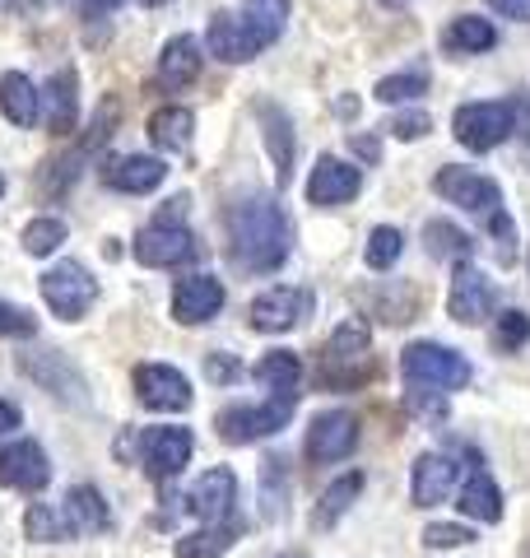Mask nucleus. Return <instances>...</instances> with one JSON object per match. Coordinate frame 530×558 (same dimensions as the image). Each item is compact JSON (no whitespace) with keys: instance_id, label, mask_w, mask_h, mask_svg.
<instances>
[{"instance_id":"a878e982","label":"nucleus","mask_w":530,"mask_h":558,"mask_svg":"<svg viewBox=\"0 0 530 558\" xmlns=\"http://www.w3.org/2000/svg\"><path fill=\"white\" fill-rule=\"evenodd\" d=\"M242 535L238 521H219V526H201L177 539V558H219L233 549V539Z\"/></svg>"},{"instance_id":"8fccbe9b","label":"nucleus","mask_w":530,"mask_h":558,"mask_svg":"<svg viewBox=\"0 0 530 558\" xmlns=\"http://www.w3.org/2000/svg\"><path fill=\"white\" fill-rule=\"evenodd\" d=\"M285 558H303V554H285Z\"/></svg>"},{"instance_id":"2f4dec72","label":"nucleus","mask_w":530,"mask_h":558,"mask_svg":"<svg viewBox=\"0 0 530 558\" xmlns=\"http://www.w3.org/2000/svg\"><path fill=\"white\" fill-rule=\"evenodd\" d=\"M191 131H196V117L186 108H164L149 117V135L158 149H186L191 145Z\"/></svg>"},{"instance_id":"b1692460","label":"nucleus","mask_w":530,"mask_h":558,"mask_svg":"<svg viewBox=\"0 0 530 558\" xmlns=\"http://www.w3.org/2000/svg\"><path fill=\"white\" fill-rule=\"evenodd\" d=\"M261 126H265V145H270V159H275V172H279V186L289 182V168H293V131H289V117L275 108V102H261L256 108Z\"/></svg>"},{"instance_id":"72a5a7b5","label":"nucleus","mask_w":530,"mask_h":558,"mask_svg":"<svg viewBox=\"0 0 530 558\" xmlns=\"http://www.w3.org/2000/svg\"><path fill=\"white\" fill-rule=\"evenodd\" d=\"M423 238H429L433 256H451V260H466V256L474 252V242H470V238H466L461 229H451V223H442V219L423 223Z\"/></svg>"},{"instance_id":"7c9ffc66","label":"nucleus","mask_w":530,"mask_h":558,"mask_svg":"<svg viewBox=\"0 0 530 558\" xmlns=\"http://www.w3.org/2000/svg\"><path fill=\"white\" fill-rule=\"evenodd\" d=\"M447 51H456V57H470V51H489L493 43H498V33H493V24L489 20H480V14H461V20H451V28H447Z\"/></svg>"},{"instance_id":"a211bd4d","label":"nucleus","mask_w":530,"mask_h":558,"mask_svg":"<svg viewBox=\"0 0 530 558\" xmlns=\"http://www.w3.org/2000/svg\"><path fill=\"white\" fill-rule=\"evenodd\" d=\"M164 178H168V168L158 159H149V154H127V159H112L103 168V182L127 191V196H145V191H154Z\"/></svg>"},{"instance_id":"f8f14e48","label":"nucleus","mask_w":530,"mask_h":558,"mask_svg":"<svg viewBox=\"0 0 530 558\" xmlns=\"http://www.w3.org/2000/svg\"><path fill=\"white\" fill-rule=\"evenodd\" d=\"M140 461L154 480L182 475V465L191 461V433L186 428H145L140 433Z\"/></svg>"},{"instance_id":"4c0bfd02","label":"nucleus","mask_w":530,"mask_h":558,"mask_svg":"<svg viewBox=\"0 0 530 558\" xmlns=\"http://www.w3.org/2000/svg\"><path fill=\"white\" fill-rule=\"evenodd\" d=\"M400 247H405L400 229H373V238H368V266H373V270H392L400 260Z\"/></svg>"},{"instance_id":"09e8293b","label":"nucleus","mask_w":530,"mask_h":558,"mask_svg":"<svg viewBox=\"0 0 530 558\" xmlns=\"http://www.w3.org/2000/svg\"><path fill=\"white\" fill-rule=\"evenodd\" d=\"M140 5H164V0H140Z\"/></svg>"},{"instance_id":"49530a36","label":"nucleus","mask_w":530,"mask_h":558,"mask_svg":"<svg viewBox=\"0 0 530 558\" xmlns=\"http://www.w3.org/2000/svg\"><path fill=\"white\" fill-rule=\"evenodd\" d=\"M10 428H20V410L10 400H0V433H10Z\"/></svg>"},{"instance_id":"2eb2a0df","label":"nucleus","mask_w":530,"mask_h":558,"mask_svg":"<svg viewBox=\"0 0 530 558\" xmlns=\"http://www.w3.org/2000/svg\"><path fill=\"white\" fill-rule=\"evenodd\" d=\"M308 307H312L308 289H265L246 317H252L256 330H293L298 322L308 317Z\"/></svg>"},{"instance_id":"a18cd8bd","label":"nucleus","mask_w":530,"mask_h":558,"mask_svg":"<svg viewBox=\"0 0 530 558\" xmlns=\"http://www.w3.org/2000/svg\"><path fill=\"white\" fill-rule=\"evenodd\" d=\"M121 0H84V20H108Z\"/></svg>"},{"instance_id":"0eeeda50","label":"nucleus","mask_w":530,"mask_h":558,"mask_svg":"<svg viewBox=\"0 0 530 558\" xmlns=\"http://www.w3.org/2000/svg\"><path fill=\"white\" fill-rule=\"evenodd\" d=\"M201 247H196V233L186 229V223H149V229L135 233V260L140 266H182V260H191Z\"/></svg>"},{"instance_id":"aec40b11","label":"nucleus","mask_w":530,"mask_h":558,"mask_svg":"<svg viewBox=\"0 0 530 558\" xmlns=\"http://www.w3.org/2000/svg\"><path fill=\"white\" fill-rule=\"evenodd\" d=\"M47 126L57 131V135H70L75 131V112H80V80H75V70H57V75L47 80Z\"/></svg>"},{"instance_id":"37998d69","label":"nucleus","mask_w":530,"mask_h":558,"mask_svg":"<svg viewBox=\"0 0 530 558\" xmlns=\"http://www.w3.org/2000/svg\"><path fill=\"white\" fill-rule=\"evenodd\" d=\"M205 377H209V381H233V377H238V363L228 359V354H209V359H205Z\"/></svg>"},{"instance_id":"4468645a","label":"nucleus","mask_w":530,"mask_h":558,"mask_svg":"<svg viewBox=\"0 0 530 558\" xmlns=\"http://www.w3.org/2000/svg\"><path fill=\"white\" fill-rule=\"evenodd\" d=\"M359 186H363L359 168L335 159V154H322L312 168V178H308V201L312 205H345V201L359 196Z\"/></svg>"},{"instance_id":"393cba45","label":"nucleus","mask_w":530,"mask_h":558,"mask_svg":"<svg viewBox=\"0 0 530 558\" xmlns=\"http://www.w3.org/2000/svg\"><path fill=\"white\" fill-rule=\"evenodd\" d=\"M456 508L474 521H484V526H493V521H503V494L484 470H474V475L461 484V502H456Z\"/></svg>"},{"instance_id":"6ab92c4d","label":"nucleus","mask_w":530,"mask_h":558,"mask_svg":"<svg viewBox=\"0 0 530 558\" xmlns=\"http://www.w3.org/2000/svg\"><path fill=\"white\" fill-rule=\"evenodd\" d=\"M205 47L215 51L219 61H252L256 51H261V43L242 28L238 14H215V20H209V28H205Z\"/></svg>"},{"instance_id":"39448f33","label":"nucleus","mask_w":530,"mask_h":558,"mask_svg":"<svg viewBox=\"0 0 530 558\" xmlns=\"http://www.w3.org/2000/svg\"><path fill=\"white\" fill-rule=\"evenodd\" d=\"M38 289H43V299H47V307L57 312L61 322H80L88 307H94V293H98V284H94V275H88L80 260H57L43 279H38Z\"/></svg>"},{"instance_id":"ddd939ff","label":"nucleus","mask_w":530,"mask_h":558,"mask_svg":"<svg viewBox=\"0 0 530 558\" xmlns=\"http://www.w3.org/2000/svg\"><path fill=\"white\" fill-rule=\"evenodd\" d=\"M135 391L158 414H168V410L177 414V410L191 405V381L177 368H168V363H140L135 368Z\"/></svg>"},{"instance_id":"7ed1b4c3","label":"nucleus","mask_w":530,"mask_h":558,"mask_svg":"<svg viewBox=\"0 0 530 558\" xmlns=\"http://www.w3.org/2000/svg\"><path fill=\"white\" fill-rule=\"evenodd\" d=\"M293 405H298V396H270L265 405H233L215 418V428L224 442H261L289 424Z\"/></svg>"},{"instance_id":"f03ea898","label":"nucleus","mask_w":530,"mask_h":558,"mask_svg":"<svg viewBox=\"0 0 530 558\" xmlns=\"http://www.w3.org/2000/svg\"><path fill=\"white\" fill-rule=\"evenodd\" d=\"M400 373L414 391H461L470 381V363L447 344L433 340H414L400 354Z\"/></svg>"},{"instance_id":"9d476101","label":"nucleus","mask_w":530,"mask_h":558,"mask_svg":"<svg viewBox=\"0 0 530 558\" xmlns=\"http://www.w3.org/2000/svg\"><path fill=\"white\" fill-rule=\"evenodd\" d=\"M353 442H359V418H353L349 410H326L312 418V433H308V457L316 465H335L345 461Z\"/></svg>"},{"instance_id":"20e7f679","label":"nucleus","mask_w":530,"mask_h":558,"mask_svg":"<svg viewBox=\"0 0 530 558\" xmlns=\"http://www.w3.org/2000/svg\"><path fill=\"white\" fill-rule=\"evenodd\" d=\"M451 126H456V140H461L466 149L489 154L517 131V102H466Z\"/></svg>"},{"instance_id":"c9c22d12","label":"nucleus","mask_w":530,"mask_h":558,"mask_svg":"<svg viewBox=\"0 0 530 558\" xmlns=\"http://www.w3.org/2000/svg\"><path fill=\"white\" fill-rule=\"evenodd\" d=\"M24 531H28V539H38V545H51V539H70L65 517H57V508H47V502H33L28 517H24Z\"/></svg>"},{"instance_id":"473e14b6","label":"nucleus","mask_w":530,"mask_h":558,"mask_svg":"<svg viewBox=\"0 0 530 558\" xmlns=\"http://www.w3.org/2000/svg\"><path fill=\"white\" fill-rule=\"evenodd\" d=\"M368 326L363 322H345L340 330L330 336V344H326V363H345V368H353L363 354H368Z\"/></svg>"},{"instance_id":"4be33fe9","label":"nucleus","mask_w":530,"mask_h":558,"mask_svg":"<svg viewBox=\"0 0 530 558\" xmlns=\"http://www.w3.org/2000/svg\"><path fill=\"white\" fill-rule=\"evenodd\" d=\"M451 484H456V461L451 457H419L414 461V502L419 508H437L442 498L451 494Z\"/></svg>"},{"instance_id":"de8ad7c7","label":"nucleus","mask_w":530,"mask_h":558,"mask_svg":"<svg viewBox=\"0 0 530 558\" xmlns=\"http://www.w3.org/2000/svg\"><path fill=\"white\" fill-rule=\"evenodd\" d=\"M382 5H392V10H405V5H410V0H382Z\"/></svg>"},{"instance_id":"c85d7f7f","label":"nucleus","mask_w":530,"mask_h":558,"mask_svg":"<svg viewBox=\"0 0 530 558\" xmlns=\"http://www.w3.org/2000/svg\"><path fill=\"white\" fill-rule=\"evenodd\" d=\"M285 20H289V0H246L242 5V28L252 33L261 47H270L279 38Z\"/></svg>"},{"instance_id":"f257e3e1","label":"nucleus","mask_w":530,"mask_h":558,"mask_svg":"<svg viewBox=\"0 0 530 558\" xmlns=\"http://www.w3.org/2000/svg\"><path fill=\"white\" fill-rule=\"evenodd\" d=\"M228 256H233V266L246 270V275H270L285 266L289 256V219L285 209L275 201H242L233 205V215H228Z\"/></svg>"},{"instance_id":"c03bdc74","label":"nucleus","mask_w":530,"mask_h":558,"mask_svg":"<svg viewBox=\"0 0 530 558\" xmlns=\"http://www.w3.org/2000/svg\"><path fill=\"white\" fill-rule=\"evenodd\" d=\"M498 14H507V20H521V24H530V0H489Z\"/></svg>"},{"instance_id":"5701e85b","label":"nucleus","mask_w":530,"mask_h":558,"mask_svg":"<svg viewBox=\"0 0 530 558\" xmlns=\"http://www.w3.org/2000/svg\"><path fill=\"white\" fill-rule=\"evenodd\" d=\"M0 112H5V121L20 131H28L33 121H38V89H33V80L20 75V70H5V75H0Z\"/></svg>"},{"instance_id":"bb28decb","label":"nucleus","mask_w":530,"mask_h":558,"mask_svg":"<svg viewBox=\"0 0 530 558\" xmlns=\"http://www.w3.org/2000/svg\"><path fill=\"white\" fill-rule=\"evenodd\" d=\"M256 381H261L265 391H275V396H298L303 363H298V354H289V349H275V354H265L256 363Z\"/></svg>"},{"instance_id":"1a4fd4ad","label":"nucleus","mask_w":530,"mask_h":558,"mask_svg":"<svg viewBox=\"0 0 530 558\" xmlns=\"http://www.w3.org/2000/svg\"><path fill=\"white\" fill-rule=\"evenodd\" d=\"M233 502H238V475L228 465H215L191 484L186 508L196 512L205 526H219V521H233Z\"/></svg>"},{"instance_id":"79ce46f5","label":"nucleus","mask_w":530,"mask_h":558,"mask_svg":"<svg viewBox=\"0 0 530 558\" xmlns=\"http://www.w3.org/2000/svg\"><path fill=\"white\" fill-rule=\"evenodd\" d=\"M423 131H433L429 112H405V117L392 121V135H396V140H419Z\"/></svg>"},{"instance_id":"a19ab883","label":"nucleus","mask_w":530,"mask_h":558,"mask_svg":"<svg viewBox=\"0 0 530 558\" xmlns=\"http://www.w3.org/2000/svg\"><path fill=\"white\" fill-rule=\"evenodd\" d=\"M470 531L466 526H447V521H433L429 531H423V545L429 549H456V545H470Z\"/></svg>"},{"instance_id":"f3484780","label":"nucleus","mask_w":530,"mask_h":558,"mask_svg":"<svg viewBox=\"0 0 530 558\" xmlns=\"http://www.w3.org/2000/svg\"><path fill=\"white\" fill-rule=\"evenodd\" d=\"M61 517H65L70 535H98V531L112 526V512H108V502H103V494L94 484H75V488H70Z\"/></svg>"},{"instance_id":"9b49d317","label":"nucleus","mask_w":530,"mask_h":558,"mask_svg":"<svg viewBox=\"0 0 530 558\" xmlns=\"http://www.w3.org/2000/svg\"><path fill=\"white\" fill-rule=\"evenodd\" d=\"M51 480V465H47V451L33 442V438H20L10 447H0V488H24V494H38Z\"/></svg>"},{"instance_id":"cd10ccee","label":"nucleus","mask_w":530,"mask_h":558,"mask_svg":"<svg viewBox=\"0 0 530 558\" xmlns=\"http://www.w3.org/2000/svg\"><path fill=\"white\" fill-rule=\"evenodd\" d=\"M289 512V465L285 457H265L261 461V517L279 521Z\"/></svg>"},{"instance_id":"f704fd0d","label":"nucleus","mask_w":530,"mask_h":558,"mask_svg":"<svg viewBox=\"0 0 530 558\" xmlns=\"http://www.w3.org/2000/svg\"><path fill=\"white\" fill-rule=\"evenodd\" d=\"M20 242H24V252H33V256H51L65 242V219H57V215L33 219Z\"/></svg>"},{"instance_id":"58836bf2","label":"nucleus","mask_w":530,"mask_h":558,"mask_svg":"<svg viewBox=\"0 0 530 558\" xmlns=\"http://www.w3.org/2000/svg\"><path fill=\"white\" fill-rule=\"evenodd\" d=\"M526 340H530V317H526V312H517V307L503 312V317H498V344L503 349H521Z\"/></svg>"},{"instance_id":"c756f323","label":"nucleus","mask_w":530,"mask_h":558,"mask_svg":"<svg viewBox=\"0 0 530 558\" xmlns=\"http://www.w3.org/2000/svg\"><path fill=\"white\" fill-rule=\"evenodd\" d=\"M359 494H363V475H359V470H353V475H340V480H335V484L326 488V494H322V508L312 512V526H316V531L335 526V521H340V517L349 512V502L359 498Z\"/></svg>"},{"instance_id":"6e6552de","label":"nucleus","mask_w":530,"mask_h":558,"mask_svg":"<svg viewBox=\"0 0 530 558\" xmlns=\"http://www.w3.org/2000/svg\"><path fill=\"white\" fill-rule=\"evenodd\" d=\"M493 307H498V289H493V279L474 266H456L451 275V293H447V312L461 326H480L493 317Z\"/></svg>"},{"instance_id":"e433bc0d","label":"nucleus","mask_w":530,"mask_h":558,"mask_svg":"<svg viewBox=\"0 0 530 558\" xmlns=\"http://www.w3.org/2000/svg\"><path fill=\"white\" fill-rule=\"evenodd\" d=\"M419 94H429V75H423V70L386 75V80L377 84V98H382V102H405V98H419Z\"/></svg>"},{"instance_id":"423d86ee","label":"nucleus","mask_w":530,"mask_h":558,"mask_svg":"<svg viewBox=\"0 0 530 558\" xmlns=\"http://www.w3.org/2000/svg\"><path fill=\"white\" fill-rule=\"evenodd\" d=\"M433 191L442 201L470 209V215H498V205H503V186L470 168H442L433 178Z\"/></svg>"},{"instance_id":"ea45409f","label":"nucleus","mask_w":530,"mask_h":558,"mask_svg":"<svg viewBox=\"0 0 530 558\" xmlns=\"http://www.w3.org/2000/svg\"><path fill=\"white\" fill-rule=\"evenodd\" d=\"M0 336H38V322H33V312L14 307V303H0Z\"/></svg>"},{"instance_id":"412c9836","label":"nucleus","mask_w":530,"mask_h":558,"mask_svg":"<svg viewBox=\"0 0 530 558\" xmlns=\"http://www.w3.org/2000/svg\"><path fill=\"white\" fill-rule=\"evenodd\" d=\"M158 80L168 84V89H186V84L201 80V43L182 33V38H172L164 47V57H158Z\"/></svg>"},{"instance_id":"dca6fc26","label":"nucleus","mask_w":530,"mask_h":558,"mask_svg":"<svg viewBox=\"0 0 530 558\" xmlns=\"http://www.w3.org/2000/svg\"><path fill=\"white\" fill-rule=\"evenodd\" d=\"M219 307H224V284H219L215 275H186L182 284L172 289V317L182 322V326L209 322Z\"/></svg>"}]
</instances>
